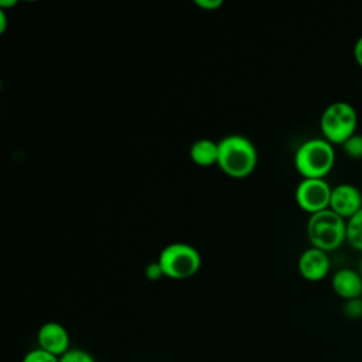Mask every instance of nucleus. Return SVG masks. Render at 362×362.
Segmentation results:
<instances>
[{"mask_svg":"<svg viewBox=\"0 0 362 362\" xmlns=\"http://www.w3.org/2000/svg\"><path fill=\"white\" fill-rule=\"evenodd\" d=\"M342 311H344V314H345L348 318H351V320L362 318V297H361V298H354V300L345 301Z\"/></svg>","mask_w":362,"mask_h":362,"instance_id":"16","label":"nucleus"},{"mask_svg":"<svg viewBox=\"0 0 362 362\" xmlns=\"http://www.w3.org/2000/svg\"><path fill=\"white\" fill-rule=\"evenodd\" d=\"M7 25V17H6V10L0 8V33H4Z\"/></svg>","mask_w":362,"mask_h":362,"instance_id":"20","label":"nucleus"},{"mask_svg":"<svg viewBox=\"0 0 362 362\" xmlns=\"http://www.w3.org/2000/svg\"><path fill=\"white\" fill-rule=\"evenodd\" d=\"M195 4L202 10L212 11L222 6V0H195Z\"/></svg>","mask_w":362,"mask_h":362,"instance_id":"18","label":"nucleus"},{"mask_svg":"<svg viewBox=\"0 0 362 362\" xmlns=\"http://www.w3.org/2000/svg\"><path fill=\"white\" fill-rule=\"evenodd\" d=\"M332 187L325 178H303L294 191L297 205L313 215L329 208Z\"/></svg>","mask_w":362,"mask_h":362,"instance_id":"6","label":"nucleus"},{"mask_svg":"<svg viewBox=\"0 0 362 362\" xmlns=\"http://www.w3.org/2000/svg\"><path fill=\"white\" fill-rule=\"evenodd\" d=\"M297 267L303 279L308 281H320L328 276L331 262L327 252L311 246L300 255Z\"/></svg>","mask_w":362,"mask_h":362,"instance_id":"9","label":"nucleus"},{"mask_svg":"<svg viewBox=\"0 0 362 362\" xmlns=\"http://www.w3.org/2000/svg\"><path fill=\"white\" fill-rule=\"evenodd\" d=\"M218 141H214L212 139H198L195 140L189 147V158L192 163L201 167H211L214 164H218Z\"/></svg>","mask_w":362,"mask_h":362,"instance_id":"11","label":"nucleus"},{"mask_svg":"<svg viewBox=\"0 0 362 362\" xmlns=\"http://www.w3.org/2000/svg\"><path fill=\"white\" fill-rule=\"evenodd\" d=\"M59 362H96L92 354L85 349L71 348L62 356H59Z\"/></svg>","mask_w":362,"mask_h":362,"instance_id":"15","label":"nucleus"},{"mask_svg":"<svg viewBox=\"0 0 362 362\" xmlns=\"http://www.w3.org/2000/svg\"><path fill=\"white\" fill-rule=\"evenodd\" d=\"M358 112L355 106L345 100L329 103L321 113L320 129L322 137L331 144H344L358 129Z\"/></svg>","mask_w":362,"mask_h":362,"instance_id":"4","label":"nucleus"},{"mask_svg":"<svg viewBox=\"0 0 362 362\" xmlns=\"http://www.w3.org/2000/svg\"><path fill=\"white\" fill-rule=\"evenodd\" d=\"M329 209L342 216L345 221L362 209V192L349 182H342L332 187Z\"/></svg>","mask_w":362,"mask_h":362,"instance_id":"7","label":"nucleus"},{"mask_svg":"<svg viewBox=\"0 0 362 362\" xmlns=\"http://www.w3.org/2000/svg\"><path fill=\"white\" fill-rule=\"evenodd\" d=\"M144 276L147 280L150 281H156V280H160L161 277H165L164 273H163V269L160 266V263L157 260L154 262H150L146 269H144Z\"/></svg>","mask_w":362,"mask_h":362,"instance_id":"17","label":"nucleus"},{"mask_svg":"<svg viewBox=\"0 0 362 362\" xmlns=\"http://www.w3.org/2000/svg\"><path fill=\"white\" fill-rule=\"evenodd\" d=\"M157 262L165 277L184 280L192 277L201 267L199 252L184 242H174L163 247Z\"/></svg>","mask_w":362,"mask_h":362,"instance_id":"5","label":"nucleus"},{"mask_svg":"<svg viewBox=\"0 0 362 362\" xmlns=\"http://www.w3.org/2000/svg\"><path fill=\"white\" fill-rule=\"evenodd\" d=\"M358 272L361 273V276H362V260H361V263H359V269H358Z\"/></svg>","mask_w":362,"mask_h":362,"instance_id":"21","label":"nucleus"},{"mask_svg":"<svg viewBox=\"0 0 362 362\" xmlns=\"http://www.w3.org/2000/svg\"><path fill=\"white\" fill-rule=\"evenodd\" d=\"M331 287L334 293L348 301L362 297V276L358 269L342 267L338 269L331 277Z\"/></svg>","mask_w":362,"mask_h":362,"instance_id":"10","label":"nucleus"},{"mask_svg":"<svg viewBox=\"0 0 362 362\" xmlns=\"http://www.w3.org/2000/svg\"><path fill=\"white\" fill-rule=\"evenodd\" d=\"M37 344L41 349H44L58 358L71 349V346H69L71 338H69L68 329L57 321L44 322L38 328Z\"/></svg>","mask_w":362,"mask_h":362,"instance_id":"8","label":"nucleus"},{"mask_svg":"<svg viewBox=\"0 0 362 362\" xmlns=\"http://www.w3.org/2000/svg\"><path fill=\"white\" fill-rule=\"evenodd\" d=\"M335 164V148L324 137L301 143L294 153V167L303 178H325Z\"/></svg>","mask_w":362,"mask_h":362,"instance_id":"2","label":"nucleus"},{"mask_svg":"<svg viewBox=\"0 0 362 362\" xmlns=\"http://www.w3.org/2000/svg\"><path fill=\"white\" fill-rule=\"evenodd\" d=\"M346 243L362 253V209L346 219Z\"/></svg>","mask_w":362,"mask_h":362,"instance_id":"12","label":"nucleus"},{"mask_svg":"<svg viewBox=\"0 0 362 362\" xmlns=\"http://www.w3.org/2000/svg\"><path fill=\"white\" fill-rule=\"evenodd\" d=\"M21 362H59V358L41 349L40 346L30 349L21 359Z\"/></svg>","mask_w":362,"mask_h":362,"instance_id":"14","label":"nucleus"},{"mask_svg":"<svg viewBox=\"0 0 362 362\" xmlns=\"http://www.w3.org/2000/svg\"><path fill=\"white\" fill-rule=\"evenodd\" d=\"M218 167L232 178H243L257 164L255 144L242 134H228L218 141Z\"/></svg>","mask_w":362,"mask_h":362,"instance_id":"1","label":"nucleus"},{"mask_svg":"<svg viewBox=\"0 0 362 362\" xmlns=\"http://www.w3.org/2000/svg\"><path fill=\"white\" fill-rule=\"evenodd\" d=\"M352 54H354L355 62L359 65V68H362V35H359L356 38L354 48H352Z\"/></svg>","mask_w":362,"mask_h":362,"instance_id":"19","label":"nucleus"},{"mask_svg":"<svg viewBox=\"0 0 362 362\" xmlns=\"http://www.w3.org/2000/svg\"><path fill=\"white\" fill-rule=\"evenodd\" d=\"M342 151L352 160H362V134L355 133L344 144H341Z\"/></svg>","mask_w":362,"mask_h":362,"instance_id":"13","label":"nucleus"},{"mask_svg":"<svg viewBox=\"0 0 362 362\" xmlns=\"http://www.w3.org/2000/svg\"><path fill=\"white\" fill-rule=\"evenodd\" d=\"M307 238L313 247L334 252L346 242V221L329 208L313 214L307 221Z\"/></svg>","mask_w":362,"mask_h":362,"instance_id":"3","label":"nucleus"}]
</instances>
